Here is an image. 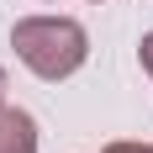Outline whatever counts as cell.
Masks as SVG:
<instances>
[{
  "instance_id": "1",
  "label": "cell",
  "mask_w": 153,
  "mask_h": 153,
  "mask_svg": "<svg viewBox=\"0 0 153 153\" xmlns=\"http://www.w3.org/2000/svg\"><path fill=\"white\" fill-rule=\"evenodd\" d=\"M11 48L37 79L58 85V79L79 74L90 58V32L74 16H21L11 27Z\"/></svg>"
},
{
  "instance_id": "2",
  "label": "cell",
  "mask_w": 153,
  "mask_h": 153,
  "mask_svg": "<svg viewBox=\"0 0 153 153\" xmlns=\"http://www.w3.org/2000/svg\"><path fill=\"white\" fill-rule=\"evenodd\" d=\"M0 153H37V122L21 106H0Z\"/></svg>"
},
{
  "instance_id": "3",
  "label": "cell",
  "mask_w": 153,
  "mask_h": 153,
  "mask_svg": "<svg viewBox=\"0 0 153 153\" xmlns=\"http://www.w3.org/2000/svg\"><path fill=\"white\" fill-rule=\"evenodd\" d=\"M137 58H143V74L153 79V32H143V42H137Z\"/></svg>"
},
{
  "instance_id": "4",
  "label": "cell",
  "mask_w": 153,
  "mask_h": 153,
  "mask_svg": "<svg viewBox=\"0 0 153 153\" xmlns=\"http://www.w3.org/2000/svg\"><path fill=\"white\" fill-rule=\"evenodd\" d=\"M100 153H143V143H106Z\"/></svg>"
},
{
  "instance_id": "5",
  "label": "cell",
  "mask_w": 153,
  "mask_h": 153,
  "mask_svg": "<svg viewBox=\"0 0 153 153\" xmlns=\"http://www.w3.org/2000/svg\"><path fill=\"white\" fill-rule=\"evenodd\" d=\"M0 106H5V69H0Z\"/></svg>"
},
{
  "instance_id": "6",
  "label": "cell",
  "mask_w": 153,
  "mask_h": 153,
  "mask_svg": "<svg viewBox=\"0 0 153 153\" xmlns=\"http://www.w3.org/2000/svg\"><path fill=\"white\" fill-rule=\"evenodd\" d=\"M143 153H153V143H143Z\"/></svg>"
},
{
  "instance_id": "7",
  "label": "cell",
  "mask_w": 153,
  "mask_h": 153,
  "mask_svg": "<svg viewBox=\"0 0 153 153\" xmlns=\"http://www.w3.org/2000/svg\"><path fill=\"white\" fill-rule=\"evenodd\" d=\"M95 5H100V0H95Z\"/></svg>"
}]
</instances>
